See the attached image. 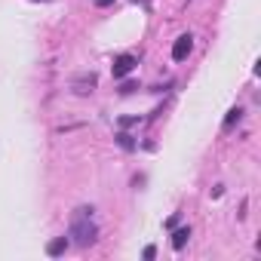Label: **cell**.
I'll list each match as a JSON object with an SVG mask.
<instances>
[{
    "label": "cell",
    "mask_w": 261,
    "mask_h": 261,
    "mask_svg": "<svg viewBox=\"0 0 261 261\" xmlns=\"http://www.w3.org/2000/svg\"><path fill=\"white\" fill-rule=\"evenodd\" d=\"M191 49H194V37H191V34H181V37L172 43V59H175V62H185V59L191 56Z\"/></svg>",
    "instance_id": "3"
},
{
    "label": "cell",
    "mask_w": 261,
    "mask_h": 261,
    "mask_svg": "<svg viewBox=\"0 0 261 261\" xmlns=\"http://www.w3.org/2000/svg\"><path fill=\"white\" fill-rule=\"evenodd\" d=\"M188 237H191V227H178V230L172 233V249H185Z\"/></svg>",
    "instance_id": "4"
},
{
    "label": "cell",
    "mask_w": 261,
    "mask_h": 261,
    "mask_svg": "<svg viewBox=\"0 0 261 261\" xmlns=\"http://www.w3.org/2000/svg\"><path fill=\"white\" fill-rule=\"evenodd\" d=\"M243 120V108H230L227 111V117H224V129H230L233 123H240Z\"/></svg>",
    "instance_id": "7"
},
{
    "label": "cell",
    "mask_w": 261,
    "mask_h": 261,
    "mask_svg": "<svg viewBox=\"0 0 261 261\" xmlns=\"http://www.w3.org/2000/svg\"><path fill=\"white\" fill-rule=\"evenodd\" d=\"M142 255H145V261H151V258H157V246H145V252H142Z\"/></svg>",
    "instance_id": "9"
},
{
    "label": "cell",
    "mask_w": 261,
    "mask_h": 261,
    "mask_svg": "<svg viewBox=\"0 0 261 261\" xmlns=\"http://www.w3.org/2000/svg\"><path fill=\"white\" fill-rule=\"evenodd\" d=\"M111 4H114V0H95V7H101V10H105V7H111Z\"/></svg>",
    "instance_id": "10"
},
{
    "label": "cell",
    "mask_w": 261,
    "mask_h": 261,
    "mask_svg": "<svg viewBox=\"0 0 261 261\" xmlns=\"http://www.w3.org/2000/svg\"><path fill=\"white\" fill-rule=\"evenodd\" d=\"M117 142H120V145H123L126 151H133V148H136V142H133V139H129L126 133H120V136H117Z\"/></svg>",
    "instance_id": "8"
},
{
    "label": "cell",
    "mask_w": 261,
    "mask_h": 261,
    "mask_svg": "<svg viewBox=\"0 0 261 261\" xmlns=\"http://www.w3.org/2000/svg\"><path fill=\"white\" fill-rule=\"evenodd\" d=\"M68 243H71V240H68V237H59V240H53V243H49V246H46V252H49V255H53V258H56V255H62V252H65V249H68Z\"/></svg>",
    "instance_id": "5"
},
{
    "label": "cell",
    "mask_w": 261,
    "mask_h": 261,
    "mask_svg": "<svg viewBox=\"0 0 261 261\" xmlns=\"http://www.w3.org/2000/svg\"><path fill=\"white\" fill-rule=\"evenodd\" d=\"M74 86H77V92H80V95H83V92H92V86H95V74H89V77H80Z\"/></svg>",
    "instance_id": "6"
},
{
    "label": "cell",
    "mask_w": 261,
    "mask_h": 261,
    "mask_svg": "<svg viewBox=\"0 0 261 261\" xmlns=\"http://www.w3.org/2000/svg\"><path fill=\"white\" fill-rule=\"evenodd\" d=\"M68 237H71L77 246H89V243H95L98 227L92 224V206H80V209H77V215H74V221H71Z\"/></svg>",
    "instance_id": "1"
},
{
    "label": "cell",
    "mask_w": 261,
    "mask_h": 261,
    "mask_svg": "<svg viewBox=\"0 0 261 261\" xmlns=\"http://www.w3.org/2000/svg\"><path fill=\"white\" fill-rule=\"evenodd\" d=\"M136 65H139V59H136V56H129V53L117 56V59H114V65H111V71H114V80H123L126 74H133V71H136Z\"/></svg>",
    "instance_id": "2"
}]
</instances>
